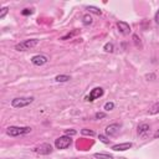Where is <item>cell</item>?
I'll return each mask as SVG.
<instances>
[{"instance_id":"1","label":"cell","mask_w":159,"mask_h":159,"mask_svg":"<svg viewBox=\"0 0 159 159\" xmlns=\"http://www.w3.org/2000/svg\"><path fill=\"white\" fill-rule=\"evenodd\" d=\"M31 128L30 127H19V125H10L6 128V134L10 137H20V135H25L31 133Z\"/></svg>"},{"instance_id":"2","label":"cell","mask_w":159,"mask_h":159,"mask_svg":"<svg viewBox=\"0 0 159 159\" xmlns=\"http://www.w3.org/2000/svg\"><path fill=\"white\" fill-rule=\"evenodd\" d=\"M34 101H35V98L32 96H30V97H16L11 101V106L14 108H24V107H27L29 104H31Z\"/></svg>"},{"instance_id":"3","label":"cell","mask_w":159,"mask_h":159,"mask_svg":"<svg viewBox=\"0 0 159 159\" xmlns=\"http://www.w3.org/2000/svg\"><path fill=\"white\" fill-rule=\"evenodd\" d=\"M37 43H39L37 39H27V40H24V41L16 43L15 45V50L16 51H26V50H30V48L35 47Z\"/></svg>"},{"instance_id":"4","label":"cell","mask_w":159,"mask_h":159,"mask_svg":"<svg viewBox=\"0 0 159 159\" xmlns=\"http://www.w3.org/2000/svg\"><path fill=\"white\" fill-rule=\"evenodd\" d=\"M71 143H72L71 137H68V135H61V137H58L55 140V147L57 149H66V148H68L71 145Z\"/></svg>"},{"instance_id":"5","label":"cell","mask_w":159,"mask_h":159,"mask_svg":"<svg viewBox=\"0 0 159 159\" xmlns=\"http://www.w3.org/2000/svg\"><path fill=\"white\" fill-rule=\"evenodd\" d=\"M103 93H104V89H103L102 87H94L93 89H91L89 94H87L84 99H86L87 102H93V101L98 99L99 97H102Z\"/></svg>"},{"instance_id":"6","label":"cell","mask_w":159,"mask_h":159,"mask_svg":"<svg viewBox=\"0 0 159 159\" xmlns=\"http://www.w3.org/2000/svg\"><path fill=\"white\" fill-rule=\"evenodd\" d=\"M52 150H53V149H52V145H51L50 143H42V144H40V145H37V147L34 148V152L37 153V154H40V155L51 154Z\"/></svg>"},{"instance_id":"7","label":"cell","mask_w":159,"mask_h":159,"mask_svg":"<svg viewBox=\"0 0 159 159\" xmlns=\"http://www.w3.org/2000/svg\"><path fill=\"white\" fill-rule=\"evenodd\" d=\"M47 62H48V57L45 56V55H35V56L31 57V63H32L34 66H37V67L43 66V65H46Z\"/></svg>"},{"instance_id":"8","label":"cell","mask_w":159,"mask_h":159,"mask_svg":"<svg viewBox=\"0 0 159 159\" xmlns=\"http://www.w3.org/2000/svg\"><path fill=\"white\" fill-rule=\"evenodd\" d=\"M119 129H120L119 124H117V123H112V124H109V125L106 127L104 133H106L107 137H114V135H117V134L119 133Z\"/></svg>"},{"instance_id":"9","label":"cell","mask_w":159,"mask_h":159,"mask_svg":"<svg viewBox=\"0 0 159 159\" xmlns=\"http://www.w3.org/2000/svg\"><path fill=\"white\" fill-rule=\"evenodd\" d=\"M133 147V143L130 142H125V143H118V144H114L112 145V149L116 150V152H124V150H128Z\"/></svg>"},{"instance_id":"10","label":"cell","mask_w":159,"mask_h":159,"mask_svg":"<svg viewBox=\"0 0 159 159\" xmlns=\"http://www.w3.org/2000/svg\"><path fill=\"white\" fill-rule=\"evenodd\" d=\"M117 27H118L119 32L123 34V35H128V34L130 32V26H129V24H127L125 21H118V22H117Z\"/></svg>"},{"instance_id":"11","label":"cell","mask_w":159,"mask_h":159,"mask_svg":"<svg viewBox=\"0 0 159 159\" xmlns=\"http://www.w3.org/2000/svg\"><path fill=\"white\" fill-rule=\"evenodd\" d=\"M149 129H150V125H149V124H147V123H142V124L138 125L137 132H138V134H139L140 137H144L145 134L149 133Z\"/></svg>"},{"instance_id":"12","label":"cell","mask_w":159,"mask_h":159,"mask_svg":"<svg viewBox=\"0 0 159 159\" xmlns=\"http://www.w3.org/2000/svg\"><path fill=\"white\" fill-rule=\"evenodd\" d=\"M92 22H93V19H92V16H91L89 14L83 15V17H82V24H83L84 26H89V25H92Z\"/></svg>"},{"instance_id":"13","label":"cell","mask_w":159,"mask_h":159,"mask_svg":"<svg viewBox=\"0 0 159 159\" xmlns=\"http://www.w3.org/2000/svg\"><path fill=\"white\" fill-rule=\"evenodd\" d=\"M159 113V102L154 103L149 109H148V114L150 116H154V114H158Z\"/></svg>"},{"instance_id":"14","label":"cell","mask_w":159,"mask_h":159,"mask_svg":"<svg viewBox=\"0 0 159 159\" xmlns=\"http://www.w3.org/2000/svg\"><path fill=\"white\" fill-rule=\"evenodd\" d=\"M70 80H71V76H68V75H58L55 77L56 82H67Z\"/></svg>"},{"instance_id":"15","label":"cell","mask_w":159,"mask_h":159,"mask_svg":"<svg viewBox=\"0 0 159 159\" xmlns=\"http://www.w3.org/2000/svg\"><path fill=\"white\" fill-rule=\"evenodd\" d=\"M93 157L96 159H112L113 158L111 154H107V153H94Z\"/></svg>"},{"instance_id":"16","label":"cell","mask_w":159,"mask_h":159,"mask_svg":"<svg viewBox=\"0 0 159 159\" xmlns=\"http://www.w3.org/2000/svg\"><path fill=\"white\" fill-rule=\"evenodd\" d=\"M86 9H87V10H89V12H93V14H96V15H101V14H102V11H101L98 7H96V6H92V5L87 6Z\"/></svg>"},{"instance_id":"17","label":"cell","mask_w":159,"mask_h":159,"mask_svg":"<svg viewBox=\"0 0 159 159\" xmlns=\"http://www.w3.org/2000/svg\"><path fill=\"white\" fill-rule=\"evenodd\" d=\"M103 50H104L106 52H113V50H114V45H113L112 42H107V43L103 46Z\"/></svg>"},{"instance_id":"18","label":"cell","mask_w":159,"mask_h":159,"mask_svg":"<svg viewBox=\"0 0 159 159\" xmlns=\"http://www.w3.org/2000/svg\"><path fill=\"white\" fill-rule=\"evenodd\" d=\"M77 32H78V30H76V29H75L72 32H68V34H66L65 36H62V37H61V40H67V39H71V37H72V36H75Z\"/></svg>"},{"instance_id":"19","label":"cell","mask_w":159,"mask_h":159,"mask_svg":"<svg viewBox=\"0 0 159 159\" xmlns=\"http://www.w3.org/2000/svg\"><path fill=\"white\" fill-rule=\"evenodd\" d=\"M7 12H9V7H7V6H4V7L1 9V11H0V20H2V19L7 15Z\"/></svg>"},{"instance_id":"20","label":"cell","mask_w":159,"mask_h":159,"mask_svg":"<svg viewBox=\"0 0 159 159\" xmlns=\"http://www.w3.org/2000/svg\"><path fill=\"white\" fill-rule=\"evenodd\" d=\"M114 108V103L113 102H107L106 104H104V111L106 112H109V111H112Z\"/></svg>"},{"instance_id":"21","label":"cell","mask_w":159,"mask_h":159,"mask_svg":"<svg viewBox=\"0 0 159 159\" xmlns=\"http://www.w3.org/2000/svg\"><path fill=\"white\" fill-rule=\"evenodd\" d=\"M81 133L83 134V135H94V132L93 130H91V129H87V128H83V129H81Z\"/></svg>"},{"instance_id":"22","label":"cell","mask_w":159,"mask_h":159,"mask_svg":"<svg viewBox=\"0 0 159 159\" xmlns=\"http://www.w3.org/2000/svg\"><path fill=\"white\" fill-rule=\"evenodd\" d=\"M98 139H99V142H102V143H104V144H109V142H111V139H108L106 135H103V134H99L98 135Z\"/></svg>"},{"instance_id":"23","label":"cell","mask_w":159,"mask_h":159,"mask_svg":"<svg viewBox=\"0 0 159 159\" xmlns=\"http://www.w3.org/2000/svg\"><path fill=\"white\" fill-rule=\"evenodd\" d=\"M106 116H107V114H106L104 112H97V113L94 114V118H96V119H102V118H106Z\"/></svg>"},{"instance_id":"24","label":"cell","mask_w":159,"mask_h":159,"mask_svg":"<svg viewBox=\"0 0 159 159\" xmlns=\"http://www.w3.org/2000/svg\"><path fill=\"white\" fill-rule=\"evenodd\" d=\"M32 12H34V10H32V9H27V7H26V9H24V10L21 11V14H22L24 16H27V15H31Z\"/></svg>"},{"instance_id":"25","label":"cell","mask_w":159,"mask_h":159,"mask_svg":"<svg viewBox=\"0 0 159 159\" xmlns=\"http://www.w3.org/2000/svg\"><path fill=\"white\" fill-rule=\"evenodd\" d=\"M75 134H77V132L75 129H66V132H65V135H68V137L75 135Z\"/></svg>"},{"instance_id":"26","label":"cell","mask_w":159,"mask_h":159,"mask_svg":"<svg viewBox=\"0 0 159 159\" xmlns=\"http://www.w3.org/2000/svg\"><path fill=\"white\" fill-rule=\"evenodd\" d=\"M155 22L157 24H159V10L157 11V14H155Z\"/></svg>"},{"instance_id":"27","label":"cell","mask_w":159,"mask_h":159,"mask_svg":"<svg viewBox=\"0 0 159 159\" xmlns=\"http://www.w3.org/2000/svg\"><path fill=\"white\" fill-rule=\"evenodd\" d=\"M153 138H154V139H158V138H159V129H158V130H157V132L154 133V135H153Z\"/></svg>"}]
</instances>
